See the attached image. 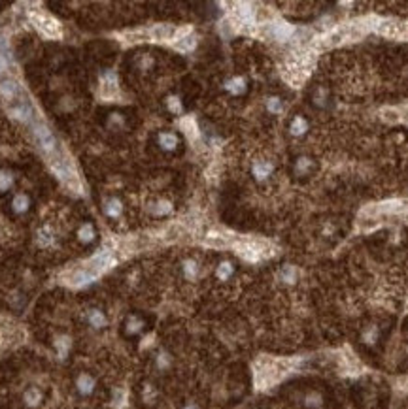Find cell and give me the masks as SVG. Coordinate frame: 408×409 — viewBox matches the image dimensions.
I'll use <instances>...</instances> for the list:
<instances>
[{"mask_svg": "<svg viewBox=\"0 0 408 409\" xmlns=\"http://www.w3.org/2000/svg\"><path fill=\"white\" fill-rule=\"evenodd\" d=\"M285 373V366L278 360H263L257 364V386H265L276 383Z\"/></svg>", "mask_w": 408, "mask_h": 409, "instance_id": "cell-1", "label": "cell"}, {"mask_svg": "<svg viewBox=\"0 0 408 409\" xmlns=\"http://www.w3.org/2000/svg\"><path fill=\"white\" fill-rule=\"evenodd\" d=\"M51 168L57 174V178L68 187V189H74L76 193L82 191V185H80V179L76 176L74 168L70 166V162L66 158H53L51 160Z\"/></svg>", "mask_w": 408, "mask_h": 409, "instance_id": "cell-2", "label": "cell"}, {"mask_svg": "<svg viewBox=\"0 0 408 409\" xmlns=\"http://www.w3.org/2000/svg\"><path fill=\"white\" fill-rule=\"evenodd\" d=\"M28 17H30L32 25L46 38H51V40L61 38V25H59L57 19H53L51 15H46V13H40V12H30Z\"/></svg>", "mask_w": 408, "mask_h": 409, "instance_id": "cell-3", "label": "cell"}, {"mask_svg": "<svg viewBox=\"0 0 408 409\" xmlns=\"http://www.w3.org/2000/svg\"><path fill=\"white\" fill-rule=\"evenodd\" d=\"M36 140L46 155H51V153L57 151V142H55V138L51 136V132L46 127H38L36 128Z\"/></svg>", "mask_w": 408, "mask_h": 409, "instance_id": "cell-4", "label": "cell"}, {"mask_svg": "<svg viewBox=\"0 0 408 409\" xmlns=\"http://www.w3.org/2000/svg\"><path fill=\"white\" fill-rule=\"evenodd\" d=\"M100 95L102 98L110 100L117 97V77L113 72H106L102 77V87H100Z\"/></svg>", "mask_w": 408, "mask_h": 409, "instance_id": "cell-5", "label": "cell"}, {"mask_svg": "<svg viewBox=\"0 0 408 409\" xmlns=\"http://www.w3.org/2000/svg\"><path fill=\"white\" fill-rule=\"evenodd\" d=\"M178 34L176 26L172 25H157L151 28V38L157 40V42H168V40H174Z\"/></svg>", "mask_w": 408, "mask_h": 409, "instance_id": "cell-6", "label": "cell"}, {"mask_svg": "<svg viewBox=\"0 0 408 409\" xmlns=\"http://www.w3.org/2000/svg\"><path fill=\"white\" fill-rule=\"evenodd\" d=\"M236 251L242 255L246 260H259V256H261L259 245H255V243H247V241H240V243H236Z\"/></svg>", "mask_w": 408, "mask_h": 409, "instance_id": "cell-7", "label": "cell"}, {"mask_svg": "<svg viewBox=\"0 0 408 409\" xmlns=\"http://www.w3.org/2000/svg\"><path fill=\"white\" fill-rule=\"evenodd\" d=\"M291 32H293V28L289 26V25L285 23H272L271 25V34L274 40H287V38L291 36Z\"/></svg>", "mask_w": 408, "mask_h": 409, "instance_id": "cell-8", "label": "cell"}, {"mask_svg": "<svg viewBox=\"0 0 408 409\" xmlns=\"http://www.w3.org/2000/svg\"><path fill=\"white\" fill-rule=\"evenodd\" d=\"M225 89L231 93V95H242L246 91V79L236 76V77H231L227 83H225Z\"/></svg>", "mask_w": 408, "mask_h": 409, "instance_id": "cell-9", "label": "cell"}, {"mask_svg": "<svg viewBox=\"0 0 408 409\" xmlns=\"http://www.w3.org/2000/svg\"><path fill=\"white\" fill-rule=\"evenodd\" d=\"M272 174V164L271 162H263V160H259V162H255L253 164V176H255V179L259 181H265L269 176Z\"/></svg>", "mask_w": 408, "mask_h": 409, "instance_id": "cell-10", "label": "cell"}, {"mask_svg": "<svg viewBox=\"0 0 408 409\" xmlns=\"http://www.w3.org/2000/svg\"><path fill=\"white\" fill-rule=\"evenodd\" d=\"M159 145H161L163 149L172 151V149H176V145H178V136L174 132H161L159 134Z\"/></svg>", "mask_w": 408, "mask_h": 409, "instance_id": "cell-11", "label": "cell"}, {"mask_svg": "<svg viewBox=\"0 0 408 409\" xmlns=\"http://www.w3.org/2000/svg\"><path fill=\"white\" fill-rule=\"evenodd\" d=\"M289 130H291V134H293V136H302V134L308 130V123H306V119H304V117L297 115L295 119L291 121V127H289Z\"/></svg>", "mask_w": 408, "mask_h": 409, "instance_id": "cell-12", "label": "cell"}, {"mask_svg": "<svg viewBox=\"0 0 408 409\" xmlns=\"http://www.w3.org/2000/svg\"><path fill=\"white\" fill-rule=\"evenodd\" d=\"M121 202L117 200V198H111V200H108L106 202V205H104V211H106V215H110V217H119L121 215Z\"/></svg>", "mask_w": 408, "mask_h": 409, "instance_id": "cell-13", "label": "cell"}, {"mask_svg": "<svg viewBox=\"0 0 408 409\" xmlns=\"http://www.w3.org/2000/svg\"><path fill=\"white\" fill-rule=\"evenodd\" d=\"M280 279H282L284 283H293V281L297 279V270H295V266H284L282 272H280Z\"/></svg>", "mask_w": 408, "mask_h": 409, "instance_id": "cell-14", "label": "cell"}, {"mask_svg": "<svg viewBox=\"0 0 408 409\" xmlns=\"http://www.w3.org/2000/svg\"><path fill=\"white\" fill-rule=\"evenodd\" d=\"M27 207H28V198H27V194H17V196L13 198V209H15L17 213H23V211H27Z\"/></svg>", "mask_w": 408, "mask_h": 409, "instance_id": "cell-15", "label": "cell"}, {"mask_svg": "<svg viewBox=\"0 0 408 409\" xmlns=\"http://www.w3.org/2000/svg\"><path fill=\"white\" fill-rule=\"evenodd\" d=\"M193 48H195V38L193 36H184L176 42V49H180V51H189Z\"/></svg>", "mask_w": 408, "mask_h": 409, "instance_id": "cell-16", "label": "cell"}, {"mask_svg": "<svg viewBox=\"0 0 408 409\" xmlns=\"http://www.w3.org/2000/svg\"><path fill=\"white\" fill-rule=\"evenodd\" d=\"M78 236H80V240L82 241H91L95 238V230H93L91 225H83V227L80 229V232H78Z\"/></svg>", "mask_w": 408, "mask_h": 409, "instance_id": "cell-17", "label": "cell"}, {"mask_svg": "<svg viewBox=\"0 0 408 409\" xmlns=\"http://www.w3.org/2000/svg\"><path fill=\"white\" fill-rule=\"evenodd\" d=\"M267 108H269V111H271V113H276V115H278V113H282V111H284V106H282V100H280V98H269V102H267Z\"/></svg>", "mask_w": 408, "mask_h": 409, "instance_id": "cell-18", "label": "cell"}, {"mask_svg": "<svg viewBox=\"0 0 408 409\" xmlns=\"http://www.w3.org/2000/svg\"><path fill=\"white\" fill-rule=\"evenodd\" d=\"M231 274H233V264H231V262H221L219 268H218V277L225 281V279L231 277Z\"/></svg>", "mask_w": 408, "mask_h": 409, "instance_id": "cell-19", "label": "cell"}, {"mask_svg": "<svg viewBox=\"0 0 408 409\" xmlns=\"http://www.w3.org/2000/svg\"><path fill=\"white\" fill-rule=\"evenodd\" d=\"M12 174L10 172H0V191H8L12 187Z\"/></svg>", "mask_w": 408, "mask_h": 409, "instance_id": "cell-20", "label": "cell"}, {"mask_svg": "<svg viewBox=\"0 0 408 409\" xmlns=\"http://www.w3.org/2000/svg\"><path fill=\"white\" fill-rule=\"evenodd\" d=\"M206 243L212 245V247H225V245H227V240H225L223 236L214 234V236H208V238H206Z\"/></svg>", "mask_w": 408, "mask_h": 409, "instance_id": "cell-21", "label": "cell"}, {"mask_svg": "<svg viewBox=\"0 0 408 409\" xmlns=\"http://www.w3.org/2000/svg\"><path fill=\"white\" fill-rule=\"evenodd\" d=\"M312 168V160L310 158H299L297 160V172L299 174H306Z\"/></svg>", "mask_w": 408, "mask_h": 409, "instance_id": "cell-22", "label": "cell"}, {"mask_svg": "<svg viewBox=\"0 0 408 409\" xmlns=\"http://www.w3.org/2000/svg\"><path fill=\"white\" fill-rule=\"evenodd\" d=\"M184 127H186V132L191 136V138H198V130H197V127H195V123L191 119H186L184 123H182Z\"/></svg>", "mask_w": 408, "mask_h": 409, "instance_id": "cell-23", "label": "cell"}, {"mask_svg": "<svg viewBox=\"0 0 408 409\" xmlns=\"http://www.w3.org/2000/svg\"><path fill=\"white\" fill-rule=\"evenodd\" d=\"M125 38L129 42H144V40H148V34H144V32H129V34H125Z\"/></svg>", "mask_w": 408, "mask_h": 409, "instance_id": "cell-24", "label": "cell"}, {"mask_svg": "<svg viewBox=\"0 0 408 409\" xmlns=\"http://www.w3.org/2000/svg\"><path fill=\"white\" fill-rule=\"evenodd\" d=\"M184 270H186V276L187 277H195V276H197V264H195L193 260H187L186 264H184Z\"/></svg>", "mask_w": 408, "mask_h": 409, "instance_id": "cell-25", "label": "cell"}, {"mask_svg": "<svg viewBox=\"0 0 408 409\" xmlns=\"http://www.w3.org/2000/svg\"><path fill=\"white\" fill-rule=\"evenodd\" d=\"M89 319H91L93 326H102V325H104V317H102V313H100V311H93Z\"/></svg>", "mask_w": 408, "mask_h": 409, "instance_id": "cell-26", "label": "cell"}, {"mask_svg": "<svg viewBox=\"0 0 408 409\" xmlns=\"http://www.w3.org/2000/svg\"><path fill=\"white\" fill-rule=\"evenodd\" d=\"M168 108H170V111L178 113V111L182 109V104H180V100H178V98L170 97V98H168Z\"/></svg>", "mask_w": 408, "mask_h": 409, "instance_id": "cell-27", "label": "cell"}, {"mask_svg": "<svg viewBox=\"0 0 408 409\" xmlns=\"http://www.w3.org/2000/svg\"><path fill=\"white\" fill-rule=\"evenodd\" d=\"M91 385H93V381H91L89 377H85V375L80 379V386H82V390H83V392H85V390H89V388H91Z\"/></svg>", "mask_w": 408, "mask_h": 409, "instance_id": "cell-28", "label": "cell"}, {"mask_svg": "<svg viewBox=\"0 0 408 409\" xmlns=\"http://www.w3.org/2000/svg\"><path fill=\"white\" fill-rule=\"evenodd\" d=\"M374 337H376V330L372 328L369 334H365V341H369V343H372V341H374Z\"/></svg>", "mask_w": 408, "mask_h": 409, "instance_id": "cell-29", "label": "cell"}, {"mask_svg": "<svg viewBox=\"0 0 408 409\" xmlns=\"http://www.w3.org/2000/svg\"><path fill=\"white\" fill-rule=\"evenodd\" d=\"M27 398L30 400V404H36V400H38V392H36V390H30V392L27 394Z\"/></svg>", "mask_w": 408, "mask_h": 409, "instance_id": "cell-30", "label": "cell"}, {"mask_svg": "<svg viewBox=\"0 0 408 409\" xmlns=\"http://www.w3.org/2000/svg\"><path fill=\"white\" fill-rule=\"evenodd\" d=\"M4 70H6V60L0 57V76L4 74Z\"/></svg>", "mask_w": 408, "mask_h": 409, "instance_id": "cell-31", "label": "cell"}, {"mask_svg": "<svg viewBox=\"0 0 408 409\" xmlns=\"http://www.w3.org/2000/svg\"><path fill=\"white\" fill-rule=\"evenodd\" d=\"M186 409H197V408H195V406H187Z\"/></svg>", "mask_w": 408, "mask_h": 409, "instance_id": "cell-32", "label": "cell"}]
</instances>
